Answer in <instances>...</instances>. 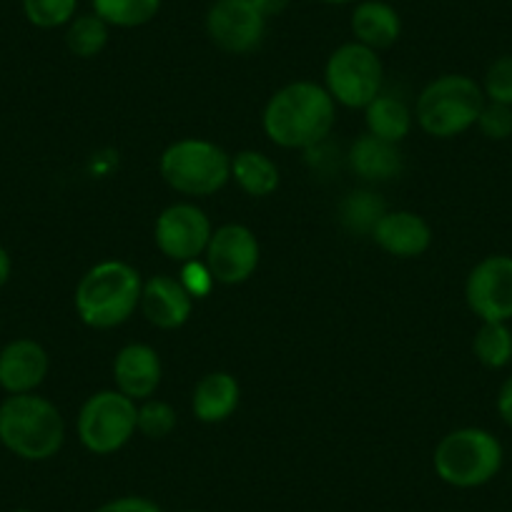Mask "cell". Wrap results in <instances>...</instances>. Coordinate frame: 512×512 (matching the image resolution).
Here are the masks:
<instances>
[{
  "label": "cell",
  "mask_w": 512,
  "mask_h": 512,
  "mask_svg": "<svg viewBox=\"0 0 512 512\" xmlns=\"http://www.w3.org/2000/svg\"><path fill=\"white\" fill-rule=\"evenodd\" d=\"M337 103L324 86L294 81L279 88L264 106L262 126L269 141L282 149H314L332 134Z\"/></svg>",
  "instance_id": "obj_1"
},
{
  "label": "cell",
  "mask_w": 512,
  "mask_h": 512,
  "mask_svg": "<svg viewBox=\"0 0 512 512\" xmlns=\"http://www.w3.org/2000/svg\"><path fill=\"white\" fill-rule=\"evenodd\" d=\"M139 269L121 259H106L88 269L76 287V312L91 329H113L134 317L141 304Z\"/></svg>",
  "instance_id": "obj_2"
},
{
  "label": "cell",
  "mask_w": 512,
  "mask_h": 512,
  "mask_svg": "<svg viewBox=\"0 0 512 512\" xmlns=\"http://www.w3.org/2000/svg\"><path fill=\"white\" fill-rule=\"evenodd\" d=\"M66 442L61 410L46 397L8 395L0 402V445L26 462L51 460Z\"/></svg>",
  "instance_id": "obj_3"
},
{
  "label": "cell",
  "mask_w": 512,
  "mask_h": 512,
  "mask_svg": "<svg viewBox=\"0 0 512 512\" xmlns=\"http://www.w3.org/2000/svg\"><path fill=\"white\" fill-rule=\"evenodd\" d=\"M485 101L482 86L475 78L447 73L422 88L417 96L415 118L432 139H457L475 128Z\"/></svg>",
  "instance_id": "obj_4"
},
{
  "label": "cell",
  "mask_w": 512,
  "mask_h": 512,
  "mask_svg": "<svg viewBox=\"0 0 512 512\" xmlns=\"http://www.w3.org/2000/svg\"><path fill=\"white\" fill-rule=\"evenodd\" d=\"M505 460L502 442L482 427H460L437 442L432 465L445 485L472 490L497 477Z\"/></svg>",
  "instance_id": "obj_5"
},
{
  "label": "cell",
  "mask_w": 512,
  "mask_h": 512,
  "mask_svg": "<svg viewBox=\"0 0 512 512\" xmlns=\"http://www.w3.org/2000/svg\"><path fill=\"white\" fill-rule=\"evenodd\" d=\"M159 171L184 196H211L231 181V156L206 139H181L166 146Z\"/></svg>",
  "instance_id": "obj_6"
},
{
  "label": "cell",
  "mask_w": 512,
  "mask_h": 512,
  "mask_svg": "<svg viewBox=\"0 0 512 512\" xmlns=\"http://www.w3.org/2000/svg\"><path fill=\"white\" fill-rule=\"evenodd\" d=\"M136 405L118 390H101L83 402L78 412V440L93 455H113L136 435Z\"/></svg>",
  "instance_id": "obj_7"
},
{
  "label": "cell",
  "mask_w": 512,
  "mask_h": 512,
  "mask_svg": "<svg viewBox=\"0 0 512 512\" xmlns=\"http://www.w3.org/2000/svg\"><path fill=\"white\" fill-rule=\"evenodd\" d=\"M384 66L377 51L362 43H344L324 66V88L344 108H367L382 93Z\"/></svg>",
  "instance_id": "obj_8"
},
{
  "label": "cell",
  "mask_w": 512,
  "mask_h": 512,
  "mask_svg": "<svg viewBox=\"0 0 512 512\" xmlns=\"http://www.w3.org/2000/svg\"><path fill=\"white\" fill-rule=\"evenodd\" d=\"M211 234H214V229H211L209 216L189 201L166 206L156 216L154 241L161 254L171 262L186 264L201 259L206 246H209Z\"/></svg>",
  "instance_id": "obj_9"
},
{
  "label": "cell",
  "mask_w": 512,
  "mask_h": 512,
  "mask_svg": "<svg viewBox=\"0 0 512 512\" xmlns=\"http://www.w3.org/2000/svg\"><path fill=\"white\" fill-rule=\"evenodd\" d=\"M465 302L480 322L512 319V256L490 254L470 269L465 282Z\"/></svg>",
  "instance_id": "obj_10"
},
{
  "label": "cell",
  "mask_w": 512,
  "mask_h": 512,
  "mask_svg": "<svg viewBox=\"0 0 512 512\" xmlns=\"http://www.w3.org/2000/svg\"><path fill=\"white\" fill-rule=\"evenodd\" d=\"M259 256H262L259 239L249 226L224 224L214 229L201 259L206 262L216 284L236 287V284H244L246 279L254 277L256 267H259Z\"/></svg>",
  "instance_id": "obj_11"
},
{
  "label": "cell",
  "mask_w": 512,
  "mask_h": 512,
  "mask_svg": "<svg viewBox=\"0 0 512 512\" xmlns=\"http://www.w3.org/2000/svg\"><path fill=\"white\" fill-rule=\"evenodd\" d=\"M206 33L224 53L244 56L262 46L267 18L251 0H214L206 13Z\"/></svg>",
  "instance_id": "obj_12"
},
{
  "label": "cell",
  "mask_w": 512,
  "mask_h": 512,
  "mask_svg": "<svg viewBox=\"0 0 512 512\" xmlns=\"http://www.w3.org/2000/svg\"><path fill=\"white\" fill-rule=\"evenodd\" d=\"M48 352L36 339H13L0 349V387L8 395H28L36 392L46 379Z\"/></svg>",
  "instance_id": "obj_13"
},
{
  "label": "cell",
  "mask_w": 512,
  "mask_h": 512,
  "mask_svg": "<svg viewBox=\"0 0 512 512\" xmlns=\"http://www.w3.org/2000/svg\"><path fill=\"white\" fill-rule=\"evenodd\" d=\"M161 357L149 344H126L113 359V382L121 395L144 402L156 395L161 384Z\"/></svg>",
  "instance_id": "obj_14"
},
{
  "label": "cell",
  "mask_w": 512,
  "mask_h": 512,
  "mask_svg": "<svg viewBox=\"0 0 512 512\" xmlns=\"http://www.w3.org/2000/svg\"><path fill=\"white\" fill-rule=\"evenodd\" d=\"M369 236L379 249L397 259H415L425 254L432 244L430 224L420 214L405 209L384 211Z\"/></svg>",
  "instance_id": "obj_15"
},
{
  "label": "cell",
  "mask_w": 512,
  "mask_h": 512,
  "mask_svg": "<svg viewBox=\"0 0 512 512\" xmlns=\"http://www.w3.org/2000/svg\"><path fill=\"white\" fill-rule=\"evenodd\" d=\"M139 309L144 312L146 322L154 324L156 329L171 332V329H179L189 322L194 299L179 279L159 274V277H151L144 282Z\"/></svg>",
  "instance_id": "obj_16"
},
{
  "label": "cell",
  "mask_w": 512,
  "mask_h": 512,
  "mask_svg": "<svg viewBox=\"0 0 512 512\" xmlns=\"http://www.w3.org/2000/svg\"><path fill=\"white\" fill-rule=\"evenodd\" d=\"M241 400V387L234 374L209 372L196 382L191 395V412L204 425H219L236 412Z\"/></svg>",
  "instance_id": "obj_17"
},
{
  "label": "cell",
  "mask_w": 512,
  "mask_h": 512,
  "mask_svg": "<svg viewBox=\"0 0 512 512\" xmlns=\"http://www.w3.org/2000/svg\"><path fill=\"white\" fill-rule=\"evenodd\" d=\"M347 164L354 176L369 184H384L400 176L402 154L397 144L382 141L372 134H362L349 146Z\"/></svg>",
  "instance_id": "obj_18"
},
{
  "label": "cell",
  "mask_w": 512,
  "mask_h": 512,
  "mask_svg": "<svg viewBox=\"0 0 512 512\" xmlns=\"http://www.w3.org/2000/svg\"><path fill=\"white\" fill-rule=\"evenodd\" d=\"M352 33L357 43L372 48V51H384L400 41L402 21L397 11L382 0H367L359 3L352 13Z\"/></svg>",
  "instance_id": "obj_19"
},
{
  "label": "cell",
  "mask_w": 512,
  "mask_h": 512,
  "mask_svg": "<svg viewBox=\"0 0 512 512\" xmlns=\"http://www.w3.org/2000/svg\"><path fill=\"white\" fill-rule=\"evenodd\" d=\"M412 118L415 113L410 111L405 101L395 93H379L367 108H364V121H367V134L377 136L382 141L400 146L410 136Z\"/></svg>",
  "instance_id": "obj_20"
},
{
  "label": "cell",
  "mask_w": 512,
  "mask_h": 512,
  "mask_svg": "<svg viewBox=\"0 0 512 512\" xmlns=\"http://www.w3.org/2000/svg\"><path fill=\"white\" fill-rule=\"evenodd\" d=\"M231 181L254 199L272 196L279 189V166L267 154L244 149L231 156Z\"/></svg>",
  "instance_id": "obj_21"
},
{
  "label": "cell",
  "mask_w": 512,
  "mask_h": 512,
  "mask_svg": "<svg viewBox=\"0 0 512 512\" xmlns=\"http://www.w3.org/2000/svg\"><path fill=\"white\" fill-rule=\"evenodd\" d=\"M472 354L487 369H505L512 362V329L507 322H482L472 339Z\"/></svg>",
  "instance_id": "obj_22"
},
{
  "label": "cell",
  "mask_w": 512,
  "mask_h": 512,
  "mask_svg": "<svg viewBox=\"0 0 512 512\" xmlns=\"http://www.w3.org/2000/svg\"><path fill=\"white\" fill-rule=\"evenodd\" d=\"M161 0H93V13L116 28H139L154 21Z\"/></svg>",
  "instance_id": "obj_23"
},
{
  "label": "cell",
  "mask_w": 512,
  "mask_h": 512,
  "mask_svg": "<svg viewBox=\"0 0 512 512\" xmlns=\"http://www.w3.org/2000/svg\"><path fill=\"white\" fill-rule=\"evenodd\" d=\"M384 211H387V206H384V201L374 191L359 189L347 194V199L342 201L339 219L354 234H372V229L382 219Z\"/></svg>",
  "instance_id": "obj_24"
},
{
  "label": "cell",
  "mask_w": 512,
  "mask_h": 512,
  "mask_svg": "<svg viewBox=\"0 0 512 512\" xmlns=\"http://www.w3.org/2000/svg\"><path fill=\"white\" fill-rule=\"evenodd\" d=\"M108 43V23L96 13L78 16L68 23L66 46L78 58H96Z\"/></svg>",
  "instance_id": "obj_25"
},
{
  "label": "cell",
  "mask_w": 512,
  "mask_h": 512,
  "mask_svg": "<svg viewBox=\"0 0 512 512\" xmlns=\"http://www.w3.org/2000/svg\"><path fill=\"white\" fill-rule=\"evenodd\" d=\"M78 0H23L28 23L43 31L68 26L76 18Z\"/></svg>",
  "instance_id": "obj_26"
},
{
  "label": "cell",
  "mask_w": 512,
  "mask_h": 512,
  "mask_svg": "<svg viewBox=\"0 0 512 512\" xmlns=\"http://www.w3.org/2000/svg\"><path fill=\"white\" fill-rule=\"evenodd\" d=\"M176 427V410L164 400H144L136 412V430L149 440H164L174 432Z\"/></svg>",
  "instance_id": "obj_27"
},
{
  "label": "cell",
  "mask_w": 512,
  "mask_h": 512,
  "mask_svg": "<svg viewBox=\"0 0 512 512\" xmlns=\"http://www.w3.org/2000/svg\"><path fill=\"white\" fill-rule=\"evenodd\" d=\"M480 86L487 101L512 108V53L495 58L490 63Z\"/></svg>",
  "instance_id": "obj_28"
},
{
  "label": "cell",
  "mask_w": 512,
  "mask_h": 512,
  "mask_svg": "<svg viewBox=\"0 0 512 512\" xmlns=\"http://www.w3.org/2000/svg\"><path fill=\"white\" fill-rule=\"evenodd\" d=\"M475 126L480 128V134L485 136L487 141L512 139V108L502 106V103L485 101Z\"/></svg>",
  "instance_id": "obj_29"
},
{
  "label": "cell",
  "mask_w": 512,
  "mask_h": 512,
  "mask_svg": "<svg viewBox=\"0 0 512 512\" xmlns=\"http://www.w3.org/2000/svg\"><path fill=\"white\" fill-rule=\"evenodd\" d=\"M181 284H184L186 292L191 294V299H204L206 294L214 287V277H211L209 267H206L204 259H194V262L181 264Z\"/></svg>",
  "instance_id": "obj_30"
},
{
  "label": "cell",
  "mask_w": 512,
  "mask_h": 512,
  "mask_svg": "<svg viewBox=\"0 0 512 512\" xmlns=\"http://www.w3.org/2000/svg\"><path fill=\"white\" fill-rule=\"evenodd\" d=\"M93 512H161V507L156 505L154 500H149V497L128 495L103 502V505L96 507Z\"/></svg>",
  "instance_id": "obj_31"
},
{
  "label": "cell",
  "mask_w": 512,
  "mask_h": 512,
  "mask_svg": "<svg viewBox=\"0 0 512 512\" xmlns=\"http://www.w3.org/2000/svg\"><path fill=\"white\" fill-rule=\"evenodd\" d=\"M495 407H497V415H500V420L505 422L507 427H512V374L505 379V382H502L500 392H497Z\"/></svg>",
  "instance_id": "obj_32"
},
{
  "label": "cell",
  "mask_w": 512,
  "mask_h": 512,
  "mask_svg": "<svg viewBox=\"0 0 512 512\" xmlns=\"http://www.w3.org/2000/svg\"><path fill=\"white\" fill-rule=\"evenodd\" d=\"M251 3H254L256 11L262 13V16L269 21V18H274V16H282L292 0H251Z\"/></svg>",
  "instance_id": "obj_33"
},
{
  "label": "cell",
  "mask_w": 512,
  "mask_h": 512,
  "mask_svg": "<svg viewBox=\"0 0 512 512\" xmlns=\"http://www.w3.org/2000/svg\"><path fill=\"white\" fill-rule=\"evenodd\" d=\"M11 272H13L11 254L6 251V246H0V289L8 284V279H11Z\"/></svg>",
  "instance_id": "obj_34"
},
{
  "label": "cell",
  "mask_w": 512,
  "mask_h": 512,
  "mask_svg": "<svg viewBox=\"0 0 512 512\" xmlns=\"http://www.w3.org/2000/svg\"><path fill=\"white\" fill-rule=\"evenodd\" d=\"M322 3H332V6H344V3H354V0H322Z\"/></svg>",
  "instance_id": "obj_35"
},
{
  "label": "cell",
  "mask_w": 512,
  "mask_h": 512,
  "mask_svg": "<svg viewBox=\"0 0 512 512\" xmlns=\"http://www.w3.org/2000/svg\"><path fill=\"white\" fill-rule=\"evenodd\" d=\"M13 512H33V510H28V507H18V510H13Z\"/></svg>",
  "instance_id": "obj_36"
},
{
  "label": "cell",
  "mask_w": 512,
  "mask_h": 512,
  "mask_svg": "<svg viewBox=\"0 0 512 512\" xmlns=\"http://www.w3.org/2000/svg\"><path fill=\"white\" fill-rule=\"evenodd\" d=\"M186 512H199V510H186Z\"/></svg>",
  "instance_id": "obj_37"
}]
</instances>
